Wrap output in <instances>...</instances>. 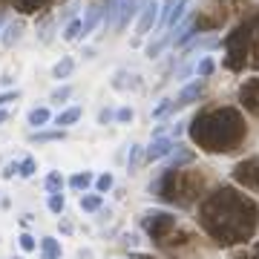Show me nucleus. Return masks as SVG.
Here are the masks:
<instances>
[{
	"instance_id": "412c9836",
	"label": "nucleus",
	"mask_w": 259,
	"mask_h": 259,
	"mask_svg": "<svg viewBox=\"0 0 259 259\" xmlns=\"http://www.w3.org/2000/svg\"><path fill=\"white\" fill-rule=\"evenodd\" d=\"M69 98H72V87H69V83H64V87H58V90H52V95H49V101H52V104H58V107H61V104H66Z\"/></svg>"
},
{
	"instance_id": "e433bc0d",
	"label": "nucleus",
	"mask_w": 259,
	"mask_h": 259,
	"mask_svg": "<svg viewBox=\"0 0 259 259\" xmlns=\"http://www.w3.org/2000/svg\"><path fill=\"white\" fill-rule=\"evenodd\" d=\"M37 3H44V0H20V6H23L26 12H32V9L37 6Z\"/></svg>"
},
{
	"instance_id": "4468645a",
	"label": "nucleus",
	"mask_w": 259,
	"mask_h": 259,
	"mask_svg": "<svg viewBox=\"0 0 259 259\" xmlns=\"http://www.w3.org/2000/svg\"><path fill=\"white\" fill-rule=\"evenodd\" d=\"M78 118H81V107H66V110H61L55 118H52V124H58L61 130H66V127H72Z\"/></svg>"
},
{
	"instance_id": "a878e982",
	"label": "nucleus",
	"mask_w": 259,
	"mask_h": 259,
	"mask_svg": "<svg viewBox=\"0 0 259 259\" xmlns=\"http://www.w3.org/2000/svg\"><path fill=\"white\" fill-rule=\"evenodd\" d=\"M139 164H141V147H139V144H133V147H130V161H127L130 173H136Z\"/></svg>"
},
{
	"instance_id": "2eb2a0df",
	"label": "nucleus",
	"mask_w": 259,
	"mask_h": 259,
	"mask_svg": "<svg viewBox=\"0 0 259 259\" xmlns=\"http://www.w3.org/2000/svg\"><path fill=\"white\" fill-rule=\"evenodd\" d=\"M26 121H29V127H32V130H44L49 121H52V112H49L47 107H35V110L29 112Z\"/></svg>"
},
{
	"instance_id": "c9c22d12",
	"label": "nucleus",
	"mask_w": 259,
	"mask_h": 259,
	"mask_svg": "<svg viewBox=\"0 0 259 259\" xmlns=\"http://www.w3.org/2000/svg\"><path fill=\"white\" fill-rule=\"evenodd\" d=\"M112 118H115V112H112V110H101V112H98V124H110Z\"/></svg>"
},
{
	"instance_id": "9b49d317",
	"label": "nucleus",
	"mask_w": 259,
	"mask_h": 259,
	"mask_svg": "<svg viewBox=\"0 0 259 259\" xmlns=\"http://www.w3.org/2000/svg\"><path fill=\"white\" fill-rule=\"evenodd\" d=\"M101 20H104V6H101V3L90 6V9H87V15H83V20H81V32H83V37L93 35V29L98 26Z\"/></svg>"
},
{
	"instance_id": "6ab92c4d",
	"label": "nucleus",
	"mask_w": 259,
	"mask_h": 259,
	"mask_svg": "<svg viewBox=\"0 0 259 259\" xmlns=\"http://www.w3.org/2000/svg\"><path fill=\"white\" fill-rule=\"evenodd\" d=\"M40 256L44 259H61V245H58V239L44 236V239H40Z\"/></svg>"
},
{
	"instance_id": "423d86ee",
	"label": "nucleus",
	"mask_w": 259,
	"mask_h": 259,
	"mask_svg": "<svg viewBox=\"0 0 259 259\" xmlns=\"http://www.w3.org/2000/svg\"><path fill=\"white\" fill-rule=\"evenodd\" d=\"M233 179H236L239 185H245L248 190H259V158H248V161L236 164Z\"/></svg>"
},
{
	"instance_id": "bb28decb",
	"label": "nucleus",
	"mask_w": 259,
	"mask_h": 259,
	"mask_svg": "<svg viewBox=\"0 0 259 259\" xmlns=\"http://www.w3.org/2000/svg\"><path fill=\"white\" fill-rule=\"evenodd\" d=\"M112 185H115V179H112V173H104V176H98V179H95V190H98V193H107V190H110Z\"/></svg>"
},
{
	"instance_id": "f704fd0d",
	"label": "nucleus",
	"mask_w": 259,
	"mask_h": 259,
	"mask_svg": "<svg viewBox=\"0 0 259 259\" xmlns=\"http://www.w3.org/2000/svg\"><path fill=\"white\" fill-rule=\"evenodd\" d=\"M18 170H20V161H9V164L3 167V179H12V176H18Z\"/></svg>"
},
{
	"instance_id": "2f4dec72",
	"label": "nucleus",
	"mask_w": 259,
	"mask_h": 259,
	"mask_svg": "<svg viewBox=\"0 0 259 259\" xmlns=\"http://www.w3.org/2000/svg\"><path fill=\"white\" fill-rule=\"evenodd\" d=\"M20 248H23V250H35L37 248L35 236H32V233H20Z\"/></svg>"
},
{
	"instance_id": "9d476101",
	"label": "nucleus",
	"mask_w": 259,
	"mask_h": 259,
	"mask_svg": "<svg viewBox=\"0 0 259 259\" xmlns=\"http://www.w3.org/2000/svg\"><path fill=\"white\" fill-rule=\"evenodd\" d=\"M202 90H204V81L199 78V81H193V83H187L185 90L179 93V98L173 101V110H182V107H187V104H193L199 95H202Z\"/></svg>"
},
{
	"instance_id": "ddd939ff",
	"label": "nucleus",
	"mask_w": 259,
	"mask_h": 259,
	"mask_svg": "<svg viewBox=\"0 0 259 259\" xmlns=\"http://www.w3.org/2000/svg\"><path fill=\"white\" fill-rule=\"evenodd\" d=\"M139 87H141L139 75L127 72V69H118L115 78H112V90H118V93H124V90H139Z\"/></svg>"
},
{
	"instance_id": "58836bf2",
	"label": "nucleus",
	"mask_w": 259,
	"mask_h": 259,
	"mask_svg": "<svg viewBox=\"0 0 259 259\" xmlns=\"http://www.w3.org/2000/svg\"><path fill=\"white\" fill-rule=\"evenodd\" d=\"M81 55L87 58V61H90V58H95V49H93V47H87V49H83V52H81Z\"/></svg>"
},
{
	"instance_id": "5701e85b",
	"label": "nucleus",
	"mask_w": 259,
	"mask_h": 259,
	"mask_svg": "<svg viewBox=\"0 0 259 259\" xmlns=\"http://www.w3.org/2000/svg\"><path fill=\"white\" fill-rule=\"evenodd\" d=\"M44 187H47V193H61V187H64V176H61V173H49L47 182H44Z\"/></svg>"
},
{
	"instance_id": "37998d69",
	"label": "nucleus",
	"mask_w": 259,
	"mask_h": 259,
	"mask_svg": "<svg viewBox=\"0 0 259 259\" xmlns=\"http://www.w3.org/2000/svg\"><path fill=\"white\" fill-rule=\"evenodd\" d=\"M15 259H20V256H15Z\"/></svg>"
},
{
	"instance_id": "f257e3e1",
	"label": "nucleus",
	"mask_w": 259,
	"mask_h": 259,
	"mask_svg": "<svg viewBox=\"0 0 259 259\" xmlns=\"http://www.w3.org/2000/svg\"><path fill=\"white\" fill-rule=\"evenodd\" d=\"M256 204L231 187H222L202 204V225L216 242H248L256 231Z\"/></svg>"
},
{
	"instance_id": "a19ab883",
	"label": "nucleus",
	"mask_w": 259,
	"mask_h": 259,
	"mask_svg": "<svg viewBox=\"0 0 259 259\" xmlns=\"http://www.w3.org/2000/svg\"><path fill=\"white\" fill-rule=\"evenodd\" d=\"M239 259H259V253H245V256H239Z\"/></svg>"
},
{
	"instance_id": "b1692460",
	"label": "nucleus",
	"mask_w": 259,
	"mask_h": 259,
	"mask_svg": "<svg viewBox=\"0 0 259 259\" xmlns=\"http://www.w3.org/2000/svg\"><path fill=\"white\" fill-rule=\"evenodd\" d=\"M35 170H37V161L29 156V158H23V161H20L18 176H20V179H32V176H35Z\"/></svg>"
},
{
	"instance_id": "f3484780",
	"label": "nucleus",
	"mask_w": 259,
	"mask_h": 259,
	"mask_svg": "<svg viewBox=\"0 0 259 259\" xmlns=\"http://www.w3.org/2000/svg\"><path fill=\"white\" fill-rule=\"evenodd\" d=\"M64 136H66V133H64L61 127H58V130H44V133H40V130H35V133H32L29 139L35 141V144H49V141H61Z\"/></svg>"
},
{
	"instance_id": "6e6552de",
	"label": "nucleus",
	"mask_w": 259,
	"mask_h": 259,
	"mask_svg": "<svg viewBox=\"0 0 259 259\" xmlns=\"http://www.w3.org/2000/svg\"><path fill=\"white\" fill-rule=\"evenodd\" d=\"M156 23H158V0H150L139 15V32H136V37H139V40L147 37L150 29H156Z\"/></svg>"
},
{
	"instance_id": "a211bd4d",
	"label": "nucleus",
	"mask_w": 259,
	"mask_h": 259,
	"mask_svg": "<svg viewBox=\"0 0 259 259\" xmlns=\"http://www.w3.org/2000/svg\"><path fill=\"white\" fill-rule=\"evenodd\" d=\"M173 37H176V29H170L167 35H161L158 40H153V44L147 47V58H158V55H161V49L170 47V40H173Z\"/></svg>"
},
{
	"instance_id": "20e7f679",
	"label": "nucleus",
	"mask_w": 259,
	"mask_h": 259,
	"mask_svg": "<svg viewBox=\"0 0 259 259\" xmlns=\"http://www.w3.org/2000/svg\"><path fill=\"white\" fill-rule=\"evenodd\" d=\"M202 185H204V179L199 173H193V170H176V173H167L161 179V185H158L161 193L158 196L167 199V202H176V204H190L193 199H199Z\"/></svg>"
},
{
	"instance_id": "0eeeda50",
	"label": "nucleus",
	"mask_w": 259,
	"mask_h": 259,
	"mask_svg": "<svg viewBox=\"0 0 259 259\" xmlns=\"http://www.w3.org/2000/svg\"><path fill=\"white\" fill-rule=\"evenodd\" d=\"M176 147H179L176 139H170V136H156V139L150 141V147L144 150V158H147V161H158V158L170 156Z\"/></svg>"
},
{
	"instance_id": "79ce46f5",
	"label": "nucleus",
	"mask_w": 259,
	"mask_h": 259,
	"mask_svg": "<svg viewBox=\"0 0 259 259\" xmlns=\"http://www.w3.org/2000/svg\"><path fill=\"white\" fill-rule=\"evenodd\" d=\"M3 26H6V23H3V18H0V32H3Z\"/></svg>"
},
{
	"instance_id": "72a5a7b5",
	"label": "nucleus",
	"mask_w": 259,
	"mask_h": 259,
	"mask_svg": "<svg viewBox=\"0 0 259 259\" xmlns=\"http://www.w3.org/2000/svg\"><path fill=\"white\" fill-rule=\"evenodd\" d=\"M133 115H136V112H133V107H121V110L115 112V121L127 124V121H133Z\"/></svg>"
},
{
	"instance_id": "ea45409f",
	"label": "nucleus",
	"mask_w": 259,
	"mask_h": 259,
	"mask_svg": "<svg viewBox=\"0 0 259 259\" xmlns=\"http://www.w3.org/2000/svg\"><path fill=\"white\" fill-rule=\"evenodd\" d=\"M6 118H9V112H6V110H3V107H0V124H3V121H6Z\"/></svg>"
},
{
	"instance_id": "c85d7f7f",
	"label": "nucleus",
	"mask_w": 259,
	"mask_h": 259,
	"mask_svg": "<svg viewBox=\"0 0 259 259\" xmlns=\"http://www.w3.org/2000/svg\"><path fill=\"white\" fill-rule=\"evenodd\" d=\"M210 72H213V61L210 58H202V61L196 64V75H199V78H207Z\"/></svg>"
},
{
	"instance_id": "f8f14e48",
	"label": "nucleus",
	"mask_w": 259,
	"mask_h": 259,
	"mask_svg": "<svg viewBox=\"0 0 259 259\" xmlns=\"http://www.w3.org/2000/svg\"><path fill=\"white\" fill-rule=\"evenodd\" d=\"M20 35H23V23H20V20H12V23H6L3 32H0V44L6 49H12L20 40Z\"/></svg>"
},
{
	"instance_id": "4be33fe9",
	"label": "nucleus",
	"mask_w": 259,
	"mask_h": 259,
	"mask_svg": "<svg viewBox=\"0 0 259 259\" xmlns=\"http://www.w3.org/2000/svg\"><path fill=\"white\" fill-rule=\"evenodd\" d=\"M93 182H95L93 173H75V176L69 179V187H72V190H87Z\"/></svg>"
},
{
	"instance_id": "393cba45",
	"label": "nucleus",
	"mask_w": 259,
	"mask_h": 259,
	"mask_svg": "<svg viewBox=\"0 0 259 259\" xmlns=\"http://www.w3.org/2000/svg\"><path fill=\"white\" fill-rule=\"evenodd\" d=\"M49 210H52V213H55V216H61V213H64V193H49Z\"/></svg>"
},
{
	"instance_id": "aec40b11",
	"label": "nucleus",
	"mask_w": 259,
	"mask_h": 259,
	"mask_svg": "<svg viewBox=\"0 0 259 259\" xmlns=\"http://www.w3.org/2000/svg\"><path fill=\"white\" fill-rule=\"evenodd\" d=\"M61 37H64V40H69V44H72V40H81V37H83L81 20H69V23L64 26V32H61Z\"/></svg>"
},
{
	"instance_id": "c756f323",
	"label": "nucleus",
	"mask_w": 259,
	"mask_h": 259,
	"mask_svg": "<svg viewBox=\"0 0 259 259\" xmlns=\"http://www.w3.org/2000/svg\"><path fill=\"white\" fill-rule=\"evenodd\" d=\"M52 26H55L52 20H47V23L40 26V32H37V37H40V44H49V40H52Z\"/></svg>"
},
{
	"instance_id": "473e14b6",
	"label": "nucleus",
	"mask_w": 259,
	"mask_h": 259,
	"mask_svg": "<svg viewBox=\"0 0 259 259\" xmlns=\"http://www.w3.org/2000/svg\"><path fill=\"white\" fill-rule=\"evenodd\" d=\"M20 98V93L18 90H9V93H0V107H9L12 101H18Z\"/></svg>"
},
{
	"instance_id": "1a4fd4ad",
	"label": "nucleus",
	"mask_w": 259,
	"mask_h": 259,
	"mask_svg": "<svg viewBox=\"0 0 259 259\" xmlns=\"http://www.w3.org/2000/svg\"><path fill=\"white\" fill-rule=\"evenodd\" d=\"M239 98H242V104H245L250 112H256V115H259V78H253V81H248V83H242Z\"/></svg>"
},
{
	"instance_id": "4c0bfd02",
	"label": "nucleus",
	"mask_w": 259,
	"mask_h": 259,
	"mask_svg": "<svg viewBox=\"0 0 259 259\" xmlns=\"http://www.w3.org/2000/svg\"><path fill=\"white\" fill-rule=\"evenodd\" d=\"M75 9H78V3H72V6H66V9H64V20H69V18H72V15H75Z\"/></svg>"
},
{
	"instance_id": "39448f33",
	"label": "nucleus",
	"mask_w": 259,
	"mask_h": 259,
	"mask_svg": "<svg viewBox=\"0 0 259 259\" xmlns=\"http://www.w3.org/2000/svg\"><path fill=\"white\" fill-rule=\"evenodd\" d=\"M144 228H147V233L158 242V245H167V239L176 233V219L164 210H153V213H147Z\"/></svg>"
},
{
	"instance_id": "dca6fc26",
	"label": "nucleus",
	"mask_w": 259,
	"mask_h": 259,
	"mask_svg": "<svg viewBox=\"0 0 259 259\" xmlns=\"http://www.w3.org/2000/svg\"><path fill=\"white\" fill-rule=\"evenodd\" d=\"M72 72H75V58H69V55H64L55 66H52V78H55V81H64V78H69Z\"/></svg>"
},
{
	"instance_id": "f03ea898",
	"label": "nucleus",
	"mask_w": 259,
	"mask_h": 259,
	"mask_svg": "<svg viewBox=\"0 0 259 259\" xmlns=\"http://www.w3.org/2000/svg\"><path fill=\"white\" fill-rule=\"evenodd\" d=\"M190 136L210 153H228L236 150V144L245 139V124L233 110H213L193 121Z\"/></svg>"
},
{
	"instance_id": "7c9ffc66",
	"label": "nucleus",
	"mask_w": 259,
	"mask_h": 259,
	"mask_svg": "<svg viewBox=\"0 0 259 259\" xmlns=\"http://www.w3.org/2000/svg\"><path fill=\"white\" fill-rule=\"evenodd\" d=\"M170 110H173V101H170V98H164V101H161L156 110H153V118H161V115H167Z\"/></svg>"
},
{
	"instance_id": "cd10ccee",
	"label": "nucleus",
	"mask_w": 259,
	"mask_h": 259,
	"mask_svg": "<svg viewBox=\"0 0 259 259\" xmlns=\"http://www.w3.org/2000/svg\"><path fill=\"white\" fill-rule=\"evenodd\" d=\"M101 207V196H81V210H98Z\"/></svg>"
},
{
	"instance_id": "7ed1b4c3",
	"label": "nucleus",
	"mask_w": 259,
	"mask_h": 259,
	"mask_svg": "<svg viewBox=\"0 0 259 259\" xmlns=\"http://www.w3.org/2000/svg\"><path fill=\"white\" fill-rule=\"evenodd\" d=\"M228 52H231L228 64L233 69H242V66L248 64V55H253L250 58V66H259V18L250 20L248 26H239L228 37Z\"/></svg>"
}]
</instances>
